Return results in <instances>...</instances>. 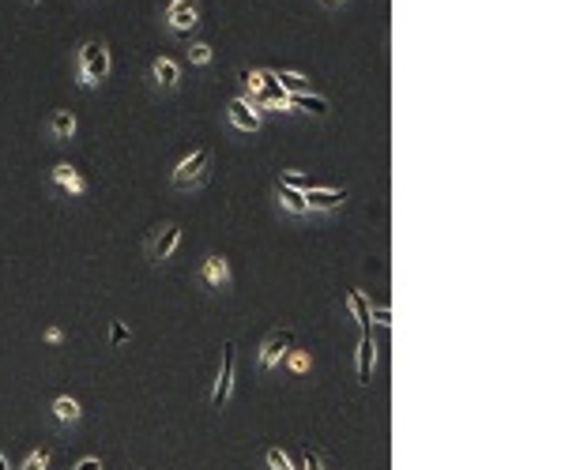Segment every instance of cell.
I'll return each instance as SVG.
<instances>
[{
  "mask_svg": "<svg viewBox=\"0 0 576 470\" xmlns=\"http://www.w3.org/2000/svg\"><path fill=\"white\" fill-rule=\"evenodd\" d=\"M79 87H98L102 79L109 76V49L102 38H87L83 45H79Z\"/></svg>",
  "mask_w": 576,
  "mask_h": 470,
  "instance_id": "1",
  "label": "cell"
},
{
  "mask_svg": "<svg viewBox=\"0 0 576 470\" xmlns=\"http://www.w3.org/2000/svg\"><path fill=\"white\" fill-rule=\"evenodd\" d=\"M211 162H215L211 147L192 150L185 162L173 170V188H178V192H192V188H204V185H207V177H211Z\"/></svg>",
  "mask_w": 576,
  "mask_h": 470,
  "instance_id": "2",
  "label": "cell"
},
{
  "mask_svg": "<svg viewBox=\"0 0 576 470\" xmlns=\"http://www.w3.org/2000/svg\"><path fill=\"white\" fill-rule=\"evenodd\" d=\"M178 245H181V226L178 222H162V226H155V234L147 237L143 252H147L151 264H166V260L178 252Z\"/></svg>",
  "mask_w": 576,
  "mask_h": 470,
  "instance_id": "3",
  "label": "cell"
},
{
  "mask_svg": "<svg viewBox=\"0 0 576 470\" xmlns=\"http://www.w3.org/2000/svg\"><path fill=\"white\" fill-rule=\"evenodd\" d=\"M234 377H237V346L234 342H222V369H219V380H215V392H211V406L222 410L234 392Z\"/></svg>",
  "mask_w": 576,
  "mask_h": 470,
  "instance_id": "4",
  "label": "cell"
},
{
  "mask_svg": "<svg viewBox=\"0 0 576 470\" xmlns=\"http://www.w3.org/2000/svg\"><path fill=\"white\" fill-rule=\"evenodd\" d=\"M166 23L178 38H189L200 27V0H170L166 8Z\"/></svg>",
  "mask_w": 576,
  "mask_h": 470,
  "instance_id": "5",
  "label": "cell"
},
{
  "mask_svg": "<svg viewBox=\"0 0 576 470\" xmlns=\"http://www.w3.org/2000/svg\"><path fill=\"white\" fill-rule=\"evenodd\" d=\"M286 350H294V331H290V328L271 331V335L260 342V372H271V369H275V365L286 357Z\"/></svg>",
  "mask_w": 576,
  "mask_h": 470,
  "instance_id": "6",
  "label": "cell"
},
{
  "mask_svg": "<svg viewBox=\"0 0 576 470\" xmlns=\"http://www.w3.org/2000/svg\"><path fill=\"white\" fill-rule=\"evenodd\" d=\"M200 282H204L207 290H230V264H226V256L207 252L204 264H200Z\"/></svg>",
  "mask_w": 576,
  "mask_h": 470,
  "instance_id": "7",
  "label": "cell"
},
{
  "mask_svg": "<svg viewBox=\"0 0 576 470\" xmlns=\"http://www.w3.org/2000/svg\"><path fill=\"white\" fill-rule=\"evenodd\" d=\"M147 79H151V87H155V91H162V94L178 91V83H181V68H178V60H173V57H158L155 65H151Z\"/></svg>",
  "mask_w": 576,
  "mask_h": 470,
  "instance_id": "8",
  "label": "cell"
},
{
  "mask_svg": "<svg viewBox=\"0 0 576 470\" xmlns=\"http://www.w3.org/2000/svg\"><path fill=\"white\" fill-rule=\"evenodd\" d=\"M226 117H230V124H234L237 132H260V113H256V106H253V102H245V98L230 102Z\"/></svg>",
  "mask_w": 576,
  "mask_h": 470,
  "instance_id": "9",
  "label": "cell"
},
{
  "mask_svg": "<svg viewBox=\"0 0 576 470\" xmlns=\"http://www.w3.org/2000/svg\"><path fill=\"white\" fill-rule=\"evenodd\" d=\"M350 196L347 188H309L306 192V207L309 211H335V207H343Z\"/></svg>",
  "mask_w": 576,
  "mask_h": 470,
  "instance_id": "10",
  "label": "cell"
},
{
  "mask_svg": "<svg viewBox=\"0 0 576 470\" xmlns=\"http://www.w3.org/2000/svg\"><path fill=\"white\" fill-rule=\"evenodd\" d=\"M347 309L354 313V320L362 324V335H373V305L362 290H347Z\"/></svg>",
  "mask_w": 576,
  "mask_h": 470,
  "instance_id": "11",
  "label": "cell"
},
{
  "mask_svg": "<svg viewBox=\"0 0 576 470\" xmlns=\"http://www.w3.org/2000/svg\"><path fill=\"white\" fill-rule=\"evenodd\" d=\"M53 181H57V185H61L68 196H83V192H87V181L79 177V170H72L68 162L53 166Z\"/></svg>",
  "mask_w": 576,
  "mask_h": 470,
  "instance_id": "12",
  "label": "cell"
},
{
  "mask_svg": "<svg viewBox=\"0 0 576 470\" xmlns=\"http://www.w3.org/2000/svg\"><path fill=\"white\" fill-rule=\"evenodd\" d=\"M286 102H290V106H298L301 113H313L317 121H324V117L332 113V106H328L320 94H286Z\"/></svg>",
  "mask_w": 576,
  "mask_h": 470,
  "instance_id": "13",
  "label": "cell"
},
{
  "mask_svg": "<svg viewBox=\"0 0 576 470\" xmlns=\"http://www.w3.org/2000/svg\"><path fill=\"white\" fill-rule=\"evenodd\" d=\"M83 418V410H79V403L72 399V395H61V399H53V421H57V425H76V421Z\"/></svg>",
  "mask_w": 576,
  "mask_h": 470,
  "instance_id": "14",
  "label": "cell"
},
{
  "mask_svg": "<svg viewBox=\"0 0 576 470\" xmlns=\"http://www.w3.org/2000/svg\"><path fill=\"white\" fill-rule=\"evenodd\" d=\"M373 335H362L358 342V384H370L373 380Z\"/></svg>",
  "mask_w": 576,
  "mask_h": 470,
  "instance_id": "15",
  "label": "cell"
},
{
  "mask_svg": "<svg viewBox=\"0 0 576 470\" xmlns=\"http://www.w3.org/2000/svg\"><path fill=\"white\" fill-rule=\"evenodd\" d=\"M275 83L283 94H313V87H309L306 76H294V71H275Z\"/></svg>",
  "mask_w": 576,
  "mask_h": 470,
  "instance_id": "16",
  "label": "cell"
},
{
  "mask_svg": "<svg viewBox=\"0 0 576 470\" xmlns=\"http://www.w3.org/2000/svg\"><path fill=\"white\" fill-rule=\"evenodd\" d=\"M275 192H279V203H283L290 214H309L306 192H294V188H286V185H275Z\"/></svg>",
  "mask_w": 576,
  "mask_h": 470,
  "instance_id": "17",
  "label": "cell"
},
{
  "mask_svg": "<svg viewBox=\"0 0 576 470\" xmlns=\"http://www.w3.org/2000/svg\"><path fill=\"white\" fill-rule=\"evenodd\" d=\"M50 132L57 135V139H72V135H76V117H72V109H57V113H53Z\"/></svg>",
  "mask_w": 576,
  "mask_h": 470,
  "instance_id": "18",
  "label": "cell"
},
{
  "mask_svg": "<svg viewBox=\"0 0 576 470\" xmlns=\"http://www.w3.org/2000/svg\"><path fill=\"white\" fill-rule=\"evenodd\" d=\"M279 185L294 188V192H309V188H320L313 177H306V173H283V177H279Z\"/></svg>",
  "mask_w": 576,
  "mask_h": 470,
  "instance_id": "19",
  "label": "cell"
},
{
  "mask_svg": "<svg viewBox=\"0 0 576 470\" xmlns=\"http://www.w3.org/2000/svg\"><path fill=\"white\" fill-rule=\"evenodd\" d=\"M264 459H268V467H271V470H301V463L294 467V463H290V456H283V448H268V451H264Z\"/></svg>",
  "mask_w": 576,
  "mask_h": 470,
  "instance_id": "20",
  "label": "cell"
},
{
  "mask_svg": "<svg viewBox=\"0 0 576 470\" xmlns=\"http://www.w3.org/2000/svg\"><path fill=\"white\" fill-rule=\"evenodd\" d=\"M189 60H192V65H200V68L211 65V45H207V42H192L189 45Z\"/></svg>",
  "mask_w": 576,
  "mask_h": 470,
  "instance_id": "21",
  "label": "cell"
},
{
  "mask_svg": "<svg viewBox=\"0 0 576 470\" xmlns=\"http://www.w3.org/2000/svg\"><path fill=\"white\" fill-rule=\"evenodd\" d=\"M283 361H286V369H290V372H306L309 369V354H301V350H286Z\"/></svg>",
  "mask_w": 576,
  "mask_h": 470,
  "instance_id": "22",
  "label": "cell"
},
{
  "mask_svg": "<svg viewBox=\"0 0 576 470\" xmlns=\"http://www.w3.org/2000/svg\"><path fill=\"white\" fill-rule=\"evenodd\" d=\"M301 470H324V456L317 448H306L301 451Z\"/></svg>",
  "mask_w": 576,
  "mask_h": 470,
  "instance_id": "23",
  "label": "cell"
},
{
  "mask_svg": "<svg viewBox=\"0 0 576 470\" xmlns=\"http://www.w3.org/2000/svg\"><path fill=\"white\" fill-rule=\"evenodd\" d=\"M45 463H50V451H30L19 470H45Z\"/></svg>",
  "mask_w": 576,
  "mask_h": 470,
  "instance_id": "24",
  "label": "cell"
},
{
  "mask_svg": "<svg viewBox=\"0 0 576 470\" xmlns=\"http://www.w3.org/2000/svg\"><path fill=\"white\" fill-rule=\"evenodd\" d=\"M128 339H132V331H128L121 320H114V328H109V342H114V346H121V342H128Z\"/></svg>",
  "mask_w": 576,
  "mask_h": 470,
  "instance_id": "25",
  "label": "cell"
},
{
  "mask_svg": "<svg viewBox=\"0 0 576 470\" xmlns=\"http://www.w3.org/2000/svg\"><path fill=\"white\" fill-rule=\"evenodd\" d=\"M76 470H102V459H94V456H87V459H79Z\"/></svg>",
  "mask_w": 576,
  "mask_h": 470,
  "instance_id": "26",
  "label": "cell"
},
{
  "mask_svg": "<svg viewBox=\"0 0 576 470\" xmlns=\"http://www.w3.org/2000/svg\"><path fill=\"white\" fill-rule=\"evenodd\" d=\"M377 324H392V309L388 305H377Z\"/></svg>",
  "mask_w": 576,
  "mask_h": 470,
  "instance_id": "27",
  "label": "cell"
},
{
  "mask_svg": "<svg viewBox=\"0 0 576 470\" xmlns=\"http://www.w3.org/2000/svg\"><path fill=\"white\" fill-rule=\"evenodd\" d=\"M324 4H328V8H335V4H343V0H324Z\"/></svg>",
  "mask_w": 576,
  "mask_h": 470,
  "instance_id": "28",
  "label": "cell"
},
{
  "mask_svg": "<svg viewBox=\"0 0 576 470\" xmlns=\"http://www.w3.org/2000/svg\"><path fill=\"white\" fill-rule=\"evenodd\" d=\"M0 470H8V463H4V456H0Z\"/></svg>",
  "mask_w": 576,
  "mask_h": 470,
  "instance_id": "29",
  "label": "cell"
}]
</instances>
